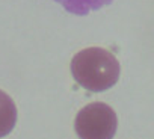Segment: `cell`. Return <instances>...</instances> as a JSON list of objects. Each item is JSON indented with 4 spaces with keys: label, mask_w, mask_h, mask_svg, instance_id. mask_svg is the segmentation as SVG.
<instances>
[{
    "label": "cell",
    "mask_w": 154,
    "mask_h": 139,
    "mask_svg": "<svg viewBox=\"0 0 154 139\" xmlns=\"http://www.w3.org/2000/svg\"><path fill=\"white\" fill-rule=\"evenodd\" d=\"M119 71L115 54L101 47L83 48L71 60L74 80L91 92H101L113 86L119 79Z\"/></svg>",
    "instance_id": "6da1fadb"
},
{
    "label": "cell",
    "mask_w": 154,
    "mask_h": 139,
    "mask_svg": "<svg viewBox=\"0 0 154 139\" xmlns=\"http://www.w3.org/2000/svg\"><path fill=\"white\" fill-rule=\"evenodd\" d=\"M118 118L115 110L106 103H91L75 116L74 128L80 139H112L115 136Z\"/></svg>",
    "instance_id": "7a4b0ae2"
},
{
    "label": "cell",
    "mask_w": 154,
    "mask_h": 139,
    "mask_svg": "<svg viewBox=\"0 0 154 139\" xmlns=\"http://www.w3.org/2000/svg\"><path fill=\"white\" fill-rule=\"evenodd\" d=\"M17 122V106L14 100L0 89V137L11 133Z\"/></svg>",
    "instance_id": "3957f363"
},
{
    "label": "cell",
    "mask_w": 154,
    "mask_h": 139,
    "mask_svg": "<svg viewBox=\"0 0 154 139\" xmlns=\"http://www.w3.org/2000/svg\"><path fill=\"white\" fill-rule=\"evenodd\" d=\"M54 2L60 3L71 14L86 15L91 11H97V9L112 3V0H54Z\"/></svg>",
    "instance_id": "277c9868"
}]
</instances>
